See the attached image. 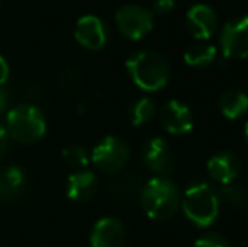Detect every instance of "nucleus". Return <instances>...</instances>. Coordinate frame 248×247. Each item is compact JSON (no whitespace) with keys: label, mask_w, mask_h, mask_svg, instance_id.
<instances>
[{"label":"nucleus","mask_w":248,"mask_h":247,"mask_svg":"<svg viewBox=\"0 0 248 247\" xmlns=\"http://www.w3.org/2000/svg\"><path fill=\"white\" fill-rule=\"evenodd\" d=\"M181 190L169 176H154L140 188V207L150 220H170L181 208Z\"/></svg>","instance_id":"obj_1"},{"label":"nucleus","mask_w":248,"mask_h":247,"mask_svg":"<svg viewBox=\"0 0 248 247\" xmlns=\"http://www.w3.org/2000/svg\"><path fill=\"white\" fill-rule=\"evenodd\" d=\"M127 71L132 82L144 92H159L169 83L170 66L160 53L142 49L127 60Z\"/></svg>","instance_id":"obj_2"},{"label":"nucleus","mask_w":248,"mask_h":247,"mask_svg":"<svg viewBox=\"0 0 248 247\" xmlns=\"http://www.w3.org/2000/svg\"><path fill=\"white\" fill-rule=\"evenodd\" d=\"M219 201L226 205L232 210H245L248 208V188L243 183L232 181L228 185H223L218 191Z\"/></svg>","instance_id":"obj_18"},{"label":"nucleus","mask_w":248,"mask_h":247,"mask_svg":"<svg viewBox=\"0 0 248 247\" xmlns=\"http://www.w3.org/2000/svg\"><path fill=\"white\" fill-rule=\"evenodd\" d=\"M10 75V68H9V63L5 61V58L0 56V86H3L9 80Z\"/></svg>","instance_id":"obj_23"},{"label":"nucleus","mask_w":248,"mask_h":247,"mask_svg":"<svg viewBox=\"0 0 248 247\" xmlns=\"http://www.w3.org/2000/svg\"><path fill=\"white\" fill-rule=\"evenodd\" d=\"M194 247H230V242L219 232H204L196 239Z\"/></svg>","instance_id":"obj_21"},{"label":"nucleus","mask_w":248,"mask_h":247,"mask_svg":"<svg viewBox=\"0 0 248 247\" xmlns=\"http://www.w3.org/2000/svg\"><path fill=\"white\" fill-rule=\"evenodd\" d=\"M115 22H117V27L122 36L132 41H139L152 31L154 14L152 10L137 5V3H127V5H122L117 10Z\"/></svg>","instance_id":"obj_7"},{"label":"nucleus","mask_w":248,"mask_h":247,"mask_svg":"<svg viewBox=\"0 0 248 247\" xmlns=\"http://www.w3.org/2000/svg\"><path fill=\"white\" fill-rule=\"evenodd\" d=\"M216 48L206 41H196L184 51V61L187 66L198 69H204L216 61Z\"/></svg>","instance_id":"obj_17"},{"label":"nucleus","mask_w":248,"mask_h":247,"mask_svg":"<svg viewBox=\"0 0 248 247\" xmlns=\"http://www.w3.org/2000/svg\"><path fill=\"white\" fill-rule=\"evenodd\" d=\"M130 148L124 139L107 135L93 148L90 161L103 173H118L128 165Z\"/></svg>","instance_id":"obj_5"},{"label":"nucleus","mask_w":248,"mask_h":247,"mask_svg":"<svg viewBox=\"0 0 248 247\" xmlns=\"http://www.w3.org/2000/svg\"><path fill=\"white\" fill-rule=\"evenodd\" d=\"M186 27L196 41H208L219 29V17L213 7L196 3L186 12Z\"/></svg>","instance_id":"obj_10"},{"label":"nucleus","mask_w":248,"mask_h":247,"mask_svg":"<svg viewBox=\"0 0 248 247\" xmlns=\"http://www.w3.org/2000/svg\"><path fill=\"white\" fill-rule=\"evenodd\" d=\"M75 39L79 46L88 51H100L107 46L110 39L108 27L100 17L96 16H83L78 19L75 26Z\"/></svg>","instance_id":"obj_9"},{"label":"nucleus","mask_w":248,"mask_h":247,"mask_svg":"<svg viewBox=\"0 0 248 247\" xmlns=\"http://www.w3.org/2000/svg\"><path fill=\"white\" fill-rule=\"evenodd\" d=\"M9 141H10V137H9V134H7L5 127L0 124V158H2L7 152V149H9Z\"/></svg>","instance_id":"obj_24"},{"label":"nucleus","mask_w":248,"mask_h":247,"mask_svg":"<svg viewBox=\"0 0 248 247\" xmlns=\"http://www.w3.org/2000/svg\"><path fill=\"white\" fill-rule=\"evenodd\" d=\"M245 139H247V144H248V122L245 124Z\"/></svg>","instance_id":"obj_25"},{"label":"nucleus","mask_w":248,"mask_h":247,"mask_svg":"<svg viewBox=\"0 0 248 247\" xmlns=\"http://www.w3.org/2000/svg\"><path fill=\"white\" fill-rule=\"evenodd\" d=\"M206 168H208V175L213 181L219 183V185H228L238 178L242 161L233 151H219L209 158Z\"/></svg>","instance_id":"obj_12"},{"label":"nucleus","mask_w":248,"mask_h":247,"mask_svg":"<svg viewBox=\"0 0 248 247\" xmlns=\"http://www.w3.org/2000/svg\"><path fill=\"white\" fill-rule=\"evenodd\" d=\"M218 190L208 183H194L181 197V208L186 218L196 227H209L219 215Z\"/></svg>","instance_id":"obj_3"},{"label":"nucleus","mask_w":248,"mask_h":247,"mask_svg":"<svg viewBox=\"0 0 248 247\" xmlns=\"http://www.w3.org/2000/svg\"><path fill=\"white\" fill-rule=\"evenodd\" d=\"M218 44L225 60H247L248 58V16L228 20L219 29Z\"/></svg>","instance_id":"obj_6"},{"label":"nucleus","mask_w":248,"mask_h":247,"mask_svg":"<svg viewBox=\"0 0 248 247\" xmlns=\"http://www.w3.org/2000/svg\"><path fill=\"white\" fill-rule=\"evenodd\" d=\"M219 112L230 120L242 119L248 112V95L242 90H226L219 97Z\"/></svg>","instance_id":"obj_16"},{"label":"nucleus","mask_w":248,"mask_h":247,"mask_svg":"<svg viewBox=\"0 0 248 247\" xmlns=\"http://www.w3.org/2000/svg\"><path fill=\"white\" fill-rule=\"evenodd\" d=\"M157 115V105L152 99L149 97H142V99L135 100L130 105L128 110V117H130L132 124L134 125H145L150 120H154V117Z\"/></svg>","instance_id":"obj_19"},{"label":"nucleus","mask_w":248,"mask_h":247,"mask_svg":"<svg viewBox=\"0 0 248 247\" xmlns=\"http://www.w3.org/2000/svg\"><path fill=\"white\" fill-rule=\"evenodd\" d=\"M125 242V227L118 218L103 217L93 225L90 234L92 247H122Z\"/></svg>","instance_id":"obj_13"},{"label":"nucleus","mask_w":248,"mask_h":247,"mask_svg":"<svg viewBox=\"0 0 248 247\" xmlns=\"http://www.w3.org/2000/svg\"><path fill=\"white\" fill-rule=\"evenodd\" d=\"M61 159L68 168L73 169V171H79V169H86V166H88V163H90V154L85 146L71 144L62 149Z\"/></svg>","instance_id":"obj_20"},{"label":"nucleus","mask_w":248,"mask_h":247,"mask_svg":"<svg viewBox=\"0 0 248 247\" xmlns=\"http://www.w3.org/2000/svg\"><path fill=\"white\" fill-rule=\"evenodd\" d=\"M159 122L170 135H184L193 129V112L181 100H169L159 110Z\"/></svg>","instance_id":"obj_11"},{"label":"nucleus","mask_w":248,"mask_h":247,"mask_svg":"<svg viewBox=\"0 0 248 247\" xmlns=\"http://www.w3.org/2000/svg\"><path fill=\"white\" fill-rule=\"evenodd\" d=\"M98 191V180L96 175L90 169H79L69 175L66 183V195L69 200L76 203H85L90 201Z\"/></svg>","instance_id":"obj_14"},{"label":"nucleus","mask_w":248,"mask_h":247,"mask_svg":"<svg viewBox=\"0 0 248 247\" xmlns=\"http://www.w3.org/2000/svg\"><path fill=\"white\" fill-rule=\"evenodd\" d=\"M176 9V0H154L152 2V14L167 16Z\"/></svg>","instance_id":"obj_22"},{"label":"nucleus","mask_w":248,"mask_h":247,"mask_svg":"<svg viewBox=\"0 0 248 247\" xmlns=\"http://www.w3.org/2000/svg\"><path fill=\"white\" fill-rule=\"evenodd\" d=\"M26 188V175L19 166H7L0 169V200L14 201Z\"/></svg>","instance_id":"obj_15"},{"label":"nucleus","mask_w":248,"mask_h":247,"mask_svg":"<svg viewBox=\"0 0 248 247\" xmlns=\"http://www.w3.org/2000/svg\"><path fill=\"white\" fill-rule=\"evenodd\" d=\"M46 119L37 107L20 103L9 110L5 119V131L10 139L20 144H32L46 134Z\"/></svg>","instance_id":"obj_4"},{"label":"nucleus","mask_w":248,"mask_h":247,"mask_svg":"<svg viewBox=\"0 0 248 247\" xmlns=\"http://www.w3.org/2000/svg\"><path fill=\"white\" fill-rule=\"evenodd\" d=\"M142 163L155 176H169L176 169V158L169 142L162 137H152L142 148Z\"/></svg>","instance_id":"obj_8"}]
</instances>
